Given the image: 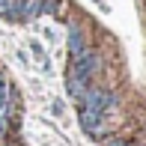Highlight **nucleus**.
<instances>
[{
    "instance_id": "7ed1b4c3",
    "label": "nucleus",
    "mask_w": 146,
    "mask_h": 146,
    "mask_svg": "<svg viewBox=\"0 0 146 146\" xmlns=\"http://www.w3.org/2000/svg\"><path fill=\"white\" fill-rule=\"evenodd\" d=\"M87 51H90V42H87L84 27H69V57L78 60L81 54H87Z\"/></svg>"
},
{
    "instance_id": "20e7f679",
    "label": "nucleus",
    "mask_w": 146,
    "mask_h": 146,
    "mask_svg": "<svg viewBox=\"0 0 146 146\" xmlns=\"http://www.w3.org/2000/svg\"><path fill=\"white\" fill-rule=\"evenodd\" d=\"M15 15H18V21L39 18L42 15V0H15Z\"/></svg>"
},
{
    "instance_id": "423d86ee",
    "label": "nucleus",
    "mask_w": 146,
    "mask_h": 146,
    "mask_svg": "<svg viewBox=\"0 0 146 146\" xmlns=\"http://www.w3.org/2000/svg\"><path fill=\"white\" fill-rule=\"evenodd\" d=\"M30 51H33V54L39 57V63H42V69L48 72V69H51V63H48V57H45V51H42V45H39V42H30Z\"/></svg>"
},
{
    "instance_id": "39448f33",
    "label": "nucleus",
    "mask_w": 146,
    "mask_h": 146,
    "mask_svg": "<svg viewBox=\"0 0 146 146\" xmlns=\"http://www.w3.org/2000/svg\"><path fill=\"white\" fill-rule=\"evenodd\" d=\"M0 18H6V21H18V15H15V0H0Z\"/></svg>"
},
{
    "instance_id": "0eeeda50",
    "label": "nucleus",
    "mask_w": 146,
    "mask_h": 146,
    "mask_svg": "<svg viewBox=\"0 0 146 146\" xmlns=\"http://www.w3.org/2000/svg\"><path fill=\"white\" fill-rule=\"evenodd\" d=\"M108 146H131V143H125V140H110Z\"/></svg>"
},
{
    "instance_id": "f03ea898",
    "label": "nucleus",
    "mask_w": 146,
    "mask_h": 146,
    "mask_svg": "<svg viewBox=\"0 0 146 146\" xmlns=\"http://www.w3.org/2000/svg\"><path fill=\"white\" fill-rule=\"evenodd\" d=\"M98 66H102V57L92 54V51H87V54H81L78 60H72V72H69V75L75 78L81 87H90V81H92V75L98 72Z\"/></svg>"
},
{
    "instance_id": "f257e3e1",
    "label": "nucleus",
    "mask_w": 146,
    "mask_h": 146,
    "mask_svg": "<svg viewBox=\"0 0 146 146\" xmlns=\"http://www.w3.org/2000/svg\"><path fill=\"white\" fill-rule=\"evenodd\" d=\"M81 110H78V119H81L84 131L90 134H98L102 131V119L108 113V108L116 102V96L110 90H102V87H87V92L81 96Z\"/></svg>"
}]
</instances>
